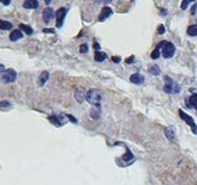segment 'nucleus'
I'll return each mask as SVG.
<instances>
[{
    "label": "nucleus",
    "mask_w": 197,
    "mask_h": 185,
    "mask_svg": "<svg viewBox=\"0 0 197 185\" xmlns=\"http://www.w3.org/2000/svg\"><path fill=\"white\" fill-rule=\"evenodd\" d=\"M80 51L81 53H87L88 51V45L87 44H83V45L80 46Z\"/></svg>",
    "instance_id": "b1692460"
},
{
    "label": "nucleus",
    "mask_w": 197,
    "mask_h": 185,
    "mask_svg": "<svg viewBox=\"0 0 197 185\" xmlns=\"http://www.w3.org/2000/svg\"><path fill=\"white\" fill-rule=\"evenodd\" d=\"M19 27H21V30H23L24 32H26L27 34H32V33H33V30H32V29L29 25H25V24H21V25H19Z\"/></svg>",
    "instance_id": "4be33fe9"
},
{
    "label": "nucleus",
    "mask_w": 197,
    "mask_h": 185,
    "mask_svg": "<svg viewBox=\"0 0 197 185\" xmlns=\"http://www.w3.org/2000/svg\"><path fill=\"white\" fill-rule=\"evenodd\" d=\"M48 77H49V73H48L47 71L41 72V74H40V77H39V85H40V86H44V85L47 82Z\"/></svg>",
    "instance_id": "dca6fc26"
},
{
    "label": "nucleus",
    "mask_w": 197,
    "mask_h": 185,
    "mask_svg": "<svg viewBox=\"0 0 197 185\" xmlns=\"http://www.w3.org/2000/svg\"><path fill=\"white\" fill-rule=\"evenodd\" d=\"M42 14H44V21H45V23H49L51 19H54V15H55L54 10L51 8H49V7L45 8Z\"/></svg>",
    "instance_id": "6e6552de"
},
{
    "label": "nucleus",
    "mask_w": 197,
    "mask_h": 185,
    "mask_svg": "<svg viewBox=\"0 0 197 185\" xmlns=\"http://www.w3.org/2000/svg\"><path fill=\"white\" fill-rule=\"evenodd\" d=\"M148 71H149V73H151V74H153V76H159V73H161L159 66V65H156V64L149 65V68H148Z\"/></svg>",
    "instance_id": "f3484780"
},
{
    "label": "nucleus",
    "mask_w": 197,
    "mask_h": 185,
    "mask_svg": "<svg viewBox=\"0 0 197 185\" xmlns=\"http://www.w3.org/2000/svg\"><path fill=\"white\" fill-rule=\"evenodd\" d=\"M65 14H66V8H59L57 12L55 13L56 16V26L57 27H62L64 23V19H65Z\"/></svg>",
    "instance_id": "39448f33"
},
{
    "label": "nucleus",
    "mask_w": 197,
    "mask_h": 185,
    "mask_svg": "<svg viewBox=\"0 0 197 185\" xmlns=\"http://www.w3.org/2000/svg\"><path fill=\"white\" fill-rule=\"evenodd\" d=\"M190 4V1H188V0H186V1H182V4H181V8L182 9H186L187 8V6Z\"/></svg>",
    "instance_id": "a878e982"
},
{
    "label": "nucleus",
    "mask_w": 197,
    "mask_h": 185,
    "mask_svg": "<svg viewBox=\"0 0 197 185\" xmlns=\"http://www.w3.org/2000/svg\"><path fill=\"white\" fill-rule=\"evenodd\" d=\"M23 6H24V8H38L39 2L35 0H26V1H24Z\"/></svg>",
    "instance_id": "4468645a"
},
{
    "label": "nucleus",
    "mask_w": 197,
    "mask_h": 185,
    "mask_svg": "<svg viewBox=\"0 0 197 185\" xmlns=\"http://www.w3.org/2000/svg\"><path fill=\"white\" fill-rule=\"evenodd\" d=\"M13 27V24L8 21H4V19H0V29L1 30H10Z\"/></svg>",
    "instance_id": "a211bd4d"
},
{
    "label": "nucleus",
    "mask_w": 197,
    "mask_h": 185,
    "mask_svg": "<svg viewBox=\"0 0 197 185\" xmlns=\"http://www.w3.org/2000/svg\"><path fill=\"white\" fill-rule=\"evenodd\" d=\"M90 115H91L94 119H98L99 115H100V105H95V106H92L91 111H90Z\"/></svg>",
    "instance_id": "f8f14e48"
},
{
    "label": "nucleus",
    "mask_w": 197,
    "mask_h": 185,
    "mask_svg": "<svg viewBox=\"0 0 197 185\" xmlns=\"http://www.w3.org/2000/svg\"><path fill=\"white\" fill-rule=\"evenodd\" d=\"M159 48L162 49V55L163 57L165 58H171L174 55V51H176V47L173 44L169 42V41H161L159 45Z\"/></svg>",
    "instance_id": "f257e3e1"
},
{
    "label": "nucleus",
    "mask_w": 197,
    "mask_h": 185,
    "mask_svg": "<svg viewBox=\"0 0 197 185\" xmlns=\"http://www.w3.org/2000/svg\"><path fill=\"white\" fill-rule=\"evenodd\" d=\"M63 117L62 115H51V117H49V120L54 125H56V126H62V119H63Z\"/></svg>",
    "instance_id": "2eb2a0df"
},
{
    "label": "nucleus",
    "mask_w": 197,
    "mask_h": 185,
    "mask_svg": "<svg viewBox=\"0 0 197 185\" xmlns=\"http://www.w3.org/2000/svg\"><path fill=\"white\" fill-rule=\"evenodd\" d=\"M1 2H2L4 5H9V4H10V1H9V0H1Z\"/></svg>",
    "instance_id": "c756f323"
},
{
    "label": "nucleus",
    "mask_w": 197,
    "mask_h": 185,
    "mask_svg": "<svg viewBox=\"0 0 197 185\" xmlns=\"http://www.w3.org/2000/svg\"><path fill=\"white\" fill-rule=\"evenodd\" d=\"M134 56H131V57H129V58H127V59H125V63L131 64L132 62H134Z\"/></svg>",
    "instance_id": "cd10ccee"
},
{
    "label": "nucleus",
    "mask_w": 197,
    "mask_h": 185,
    "mask_svg": "<svg viewBox=\"0 0 197 185\" xmlns=\"http://www.w3.org/2000/svg\"><path fill=\"white\" fill-rule=\"evenodd\" d=\"M0 105H4V106H8V105H9V103H8V102H0Z\"/></svg>",
    "instance_id": "2f4dec72"
},
{
    "label": "nucleus",
    "mask_w": 197,
    "mask_h": 185,
    "mask_svg": "<svg viewBox=\"0 0 197 185\" xmlns=\"http://www.w3.org/2000/svg\"><path fill=\"white\" fill-rule=\"evenodd\" d=\"M165 81H166V85L164 86V91L167 93V94H170L172 91H174L173 90V86H174V83L172 81V79H170L169 76H165Z\"/></svg>",
    "instance_id": "9d476101"
},
{
    "label": "nucleus",
    "mask_w": 197,
    "mask_h": 185,
    "mask_svg": "<svg viewBox=\"0 0 197 185\" xmlns=\"http://www.w3.org/2000/svg\"><path fill=\"white\" fill-rule=\"evenodd\" d=\"M189 105L191 108H197V94H193V95L189 97Z\"/></svg>",
    "instance_id": "aec40b11"
},
{
    "label": "nucleus",
    "mask_w": 197,
    "mask_h": 185,
    "mask_svg": "<svg viewBox=\"0 0 197 185\" xmlns=\"http://www.w3.org/2000/svg\"><path fill=\"white\" fill-rule=\"evenodd\" d=\"M165 134H166V137L169 138L170 140L172 142H176V134H174V129L172 127H169L165 129Z\"/></svg>",
    "instance_id": "ddd939ff"
},
{
    "label": "nucleus",
    "mask_w": 197,
    "mask_h": 185,
    "mask_svg": "<svg viewBox=\"0 0 197 185\" xmlns=\"http://www.w3.org/2000/svg\"><path fill=\"white\" fill-rule=\"evenodd\" d=\"M130 81L132 83H136V85H141V83L145 81V78L142 77L139 73H134L130 77Z\"/></svg>",
    "instance_id": "1a4fd4ad"
},
{
    "label": "nucleus",
    "mask_w": 197,
    "mask_h": 185,
    "mask_svg": "<svg viewBox=\"0 0 197 185\" xmlns=\"http://www.w3.org/2000/svg\"><path fill=\"white\" fill-rule=\"evenodd\" d=\"M66 117H67V118H69V119H70L71 121H73V122H76V121H77V120H76L75 118H74V117H72V115H69V114H66Z\"/></svg>",
    "instance_id": "c85d7f7f"
},
{
    "label": "nucleus",
    "mask_w": 197,
    "mask_h": 185,
    "mask_svg": "<svg viewBox=\"0 0 197 185\" xmlns=\"http://www.w3.org/2000/svg\"><path fill=\"white\" fill-rule=\"evenodd\" d=\"M112 59H113V62H115V63H119V62L121 61V57H120V56H117V57H116V56H113Z\"/></svg>",
    "instance_id": "bb28decb"
},
{
    "label": "nucleus",
    "mask_w": 197,
    "mask_h": 185,
    "mask_svg": "<svg viewBox=\"0 0 197 185\" xmlns=\"http://www.w3.org/2000/svg\"><path fill=\"white\" fill-rule=\"evenodd\" d=\"M113 14V10L109 8V7H104L102 9V12H100V14H99V17H98V21H100V22H103V21H105L106 19H108L111 15Z\"/></svg>",
    "instance_id": "423d86ee"
},
{
    "label": "nucleus",
    "mask_w": 197,
    "mask_h": 185,
    "mask_svg": "<svg viewBox=\"0 0 197 185\" xmlns=\"http://www.w3.org/2000/svg\"><path fill=\"white\" fill-rule=\"evenodd\" d=\"M187 33L189 34V36H197V24L195 25H190L188 27V30H187Z\"/></svg>",
    "instance_id": "412c9836"
},
{
    "label": "nucleus",
    "mask_w": 197,
    "mask_h": 185,
    "mask_svg": "<svg viewBox=\"0 0 197 185\" xmlns=\"http://www.w3.org/2000/svg\"><path fill=\"white\" fill-rule=\"evenodd\" d=\"M164 32H165V27L163 25H159V29H157V33H159V34H163Z\"/></svg>",
    "instance_id": "393cba45"
},
{
    "label": "nucleus",
    "mask_w": 197,
    "mask_h": 185,
    "mask_svg": "<svg viewBox=\"0 0 197 185\" xmlns=\"http://www.w3.org/2000/svg\"><path fill=\"white\" fill-rule=\"evenodd\" d=\"M179 114H180V118H181V119H184V121L190 126L191 129H193V132H194V134H197V126H196V123H195V121H194V119L191 118L190 115L184 113L182 110H179Z\"/></svg>",
    "instance_id": "20e7f679"
},
{
    "label": "nucleus",
    "mask_w": 197,
    "mask_h": 185,
    "mask_svg": "<svg viewBox=\"0 0 197 185\" xmlns=\"http://www.w3.org/2000/svg\"><path fill=\"white\" fill-rule=\"evenodd\" d=\"M23 38V33L21 30H14L12 33H10V36H9V39L12 40V41H17L19 39Z\"/></svg>",
    "instance_id": "9b49d317"
},
{
    "label": "nucleus",
    "mask_w": 197,
    "mask_h": 185,
    "mask_svg": "<svg viewBox=\"0 0 197 185\" xmlns=\"http://www.w3.org/2000/svg\"><path fill=\"white\" fill-rule=\"evenodd\" d=\"M44 32H45V33H47V32L51 33V32H54V30H51V29H44Z\"/></svg>",
    "instance_id": "7c9ffc66"
},
{
    "label": "nucleus",
    "mask_w": 197,
    "mask_h": 185,
    "mask_svg": "<svg viewBox=\"0 0 197 185\" xmlns=\"http://www.w3.org/2000/svg\"><path fill=\"white\" fill-rule=\"evenodd\" d=\"M5 70V68H4V65H2V64H0V73H1V72H2V71Z\"/></svg>",
    "instance_id": "473e14b6"
},
{
    "label": "nucleus",
    "mask_w": 197,
    "mask_h": 185,
    "mask_svg": "<svg viewBox=\"0 0 197 185\" xmlns=\"http://www.w3.org/2000/svg\"><path fill=\"white\" fill-rule=\"evenodd\" d=\"M16 77H17L16 71L13 70V69H10V70H7V71L4 72L2 77H1V81H2V82H5V83L14 82V81L16 80Z\"/></svg>",
    "instance_id": "7ed1b4c3"
},
{
    "label": "nucleus",
    "mask_w": 197,
    "mask_h": 185,
    "mask_svg": "<svg viewBox=\"0 0 197 185\" xmlns=\"http://www.w3.org/2000/svg\"><path fill=\"white\" fill-rule=\"evenodd\" d=\"M106 57H107V55L103 51H96L95 53V61H97V62H103L106 59Z\"/></svg>",
    "instance_id": "6ab92c4d"
},
{
    "label": "nucleus",
    "mask_w": 197,
    "mask_h": 185,
    "mask_svg": "<svg viewBox=\"0 0 197 185\" xmlns=\"http://www.w3.org/2000/svg\"><path fill=\"white\" fill-rule=\"evenodd\" d=\"M86 100L92 104L94 106L95 105H100V101H102V96H100V93L97 89H90L88 91V94L86 96Z\"/></svg>",
    "instance_id": "f03ea898"
},
{
    "label": "nucleus",
    "mask_w": 197,
    "mask_h": 185,
    "mask_svg": "<svg viewBox=\"0 0 197 185\" xmlns=\"http://www.w3.org/2000/svg\"><path fill=\"white\" fill-rule=\"evenodd\" d=\"M74 96H75V100L77 101L79 103H82L84 100H86V90H84V88L83 87H79L77 89L75 90V94H74Z\"/></svg>",
    "instance_id": "0eeeda50"
},
{
    "label": "nucleus",
    "mask_w": 197,
    "mask_h": 185,
    "mask_svg": "<svg viewBox=\"0 0 197 185\" xmlns=\"http://www.w3.org/2000/svg\"><path fill=\"white\" fill-rule=\"evenodd\" d=\"M151 57L154 58V59H156V58H159V48L156 46V48L153 51V53L151 54Z\"/></svg>",
    "instance_id": "5701e85b"
}]
</instances>
